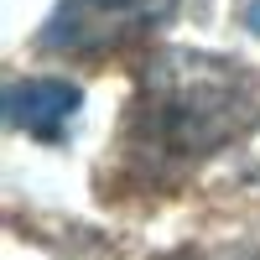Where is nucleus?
<instances>
[{"label": "nucleus", "mask_w": 260, "mask_h": 260, "mask_svg": "<svg viewBox=\"0 0 260 260\" xmlns=\"http://www.w3.org/2000/svg\"><path fill=\"white\" fill-rule=\"evenodd\" d=\"M255 120H260L255 83L234 62L198 57V52H167L141 78L136 136L146 146V156H161V161L213 156L234 136L255 130Z\"/></svg>", "instance_id": "f257e3e1"}, {"label": "nucleus", "mask_w": 260, "mask_h": 260, "mask_svg": "<svg viewBox=\"0 0 260 260\" xmlns=\"http://www.w3.org/2000/svg\"><path fill=\"white\" fill-rule=\"evenodd\" d=\"M177 0H62L42 26V47L68 52V57H99L120 42L156 31L172 21Z\"/></svg>", "instance_id": "f03ea898"}, {"label": "nucleus", "mask_w": 260, "mask_h": 260, "mask_svg": "<svg viewBox=\"0 0 260 260\" xmlns=\"http://www.w3.org/2000/svg\"><path fill=\"white\" fill-rule=\"evenodd\" d=\"M83 110V89L62 78H16L6 83V120L37 141H62Z\"/></svg>", "instance_id": "7ed1b4c3"}, {"label": "nucleus", "mask_w": 260, "mask_h": 260, "mask_svg": "<svg viewBox=\"0 0 260 260\" xmlns=\"http://www.w3.org/2000/svg\"><path fill=\"white\" fill-rule=\"evenodd\" d=\"M240 16H245L250 31H260V0H240Z\"/></svg>", "instance_id": "20e7f679"}]
</instances>
